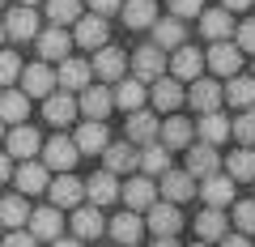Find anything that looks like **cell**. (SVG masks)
I'll use <instances>...</instances> for the list:
<instances>
[{"mask_svg": "<svg viewBox=\"0 0 255 247\" xmlns=\"http://www.w3.org/2000/svg\"><path fill=\"white\" fill-rule=\"evenodd\" d=\"M77 158H81V154H77V145H73L68 137H51V141L43 145V166H47V171L68 175V171L77 166Z\"/></svg>", "mask_w": 255, "mask_h": 247, "instance_id": "6da1fadb", "label": "cell"}, {"mask_svg": "<svg viewBox=\"0 0 255 247\" xmlns=\"http://www.w3.org/2000/svg\"><path fill=\"white\" fill-rule=\"evenodd\" d=\"M145 226L153 230L157 239H174V235H179V226H183L179 205H170V201H153V205H149V222H145Z\"/></svg>", "mask_w": 255, "mask_h": 247, "instance_id": "7a4b0ae2", "label": "cell"}, {"mask_svg": "<svg viewBox=\"0 0 255 247\" xmlns=\"http://www.w3.org/2000/svg\"><path fill=\"white\" fill-rule=\"evenodd\" d=\"M90 81H94L90 60H77V55H64V60H60V73H55V90H85Z\"/></svg>", "mask_w": 255, "mask_h": 247, "instance_id": "3957f363", "label": "cell"}, {"mask_svg": "<svg viewBox=\"0 0 255 247\" xmlns=\"http://www.w3.org/2000/svg\"><path fill=\"white\" fill-rule=\"evenodd\" d=\"M21 94L26 98H47V94H55V73H51V64H30V68H21Z\"/></svg>", "mask_w": 255, "mask_h": 247, "instance_id": "277c9868", "label": "cell"}, {"mask_svg": "<svg viewBox=\"0 0 255 247\" xmlns=\"http://www.w3.org/2000/svg\"><path fill=\"white\" fill-rule=\"evenodd\" d=\"M204 64H209L217 77H238V68H243V51H238L230 38H221V43H213V51L204 55Z\"/></svg>", "mask_w": 255, "mask_h": 247, "instance_id": "5b68a950", "label": "cell"}, {"mask_svg": "<svg viewBox=\"0 0 255 247\" xmlns=\"http://www.w3.org/2000/svg\"><path fill=\"white\" fill-rule=\"evenodd\" d=\"M191 137H196V124L183 115H170L166 124H157V145H166V149H187Z\"/></svg>", "mask_w": 255, "mask_h": 247, "instance_id": "8992f818", "label": "cell"}, {"mask_svg": "<svg viewBox=\"0 0 255 247\" xmlns=\"http://www.w3.org/2000/svg\"><path fill=\"white\" fill-rule=\"evenodd\" d=\"M221 171V158H217V145H187V175L191 179H209V175Z\"/></svg>", "mask_w": 255, "mask_h": 247, "instance_id": "52a82bcc", "label": "cell"}, {"mask_svg": "<svg viewBox=\"0 0 255 247\" xmlns=\"http://www.w3.org/2000/svg\"><path fill=\"white\" fill-rule=\"evenodd\" d=\"M47 196H51L55 209H73V205H81L85 188H81V179H73V175H60V179H47Z\"/></svg>", "mask_w": 255, "mask_h": 247, "instance_id": "ba28073f", "label": "cell"}, {"mask_svg": "<svg viewBox=\"0 0 255 247\" xmlns=\"http://www.w3.org/2000/svg\"><path fill=\"white\" fill-rule=\"evenodd\" d=\"M111 107H115L111 102V90L107 85H94V81L81 90V102H77V111H85V119H98V124L111 115Z\"/></svg>", "mask_w": 255, "mask_h": 247, "instance_id": "9c48e42d", "label": "cell"}, {"mask_svg": "<svg viewBox=\"0 0 255 247\" xmlns=\"http://www.w3.org/2000/svg\"><path fill=\"white\" fill-rule=\"evenodd\" d=\"M94 77H102V81H119V77L128 73V55L119 51V47H98V55H94Z\"/></svg>", "mask_w": 255, "mask_h": 247, "instance_id": "30bf717a", "label": "cell"}, {"mask_svg": "<svg viewBox=\"0 0 255 247\" xmlns=\"http://www.w3.org/2000/svg\"><path fill=\"white\" fill-rule=\"evenodd\" d=\"M200 196H204V205L209 209H226L230 201H234V179L230 175H209V179H200Z\"/></svg>", "mask_w": 255, "mask_h": 247, "instance_id": "8fae6325", "label": "cell"}, {"mask_svg": "<svg viewBox=\"0 0 255 247\" xmlns=\"http://www.w3.org/2000/svg\"><path fill=\"white\" fill-rule=\"evenodd\" d=\"M77 154H102V149L111 145V132H107V124H98V119H85L81 128H77Z\"/></svg>", "mask_w": 255, "mask_h": 247, "instance_id": "7c38bea8", "label": "cell"}, {"mask_svg": "<svg viewBox=\"0 0 255 247\" xmlns=\"http://www.w3.org/2000/svg\"><path fill=\"white\" fill-rule=\"evenodd\" d=\"M119 196L128 201V209L136 213V209H149V205L157 201V188H153V179H149V175H140V179H128L124 188H119Z\"/></svg>", "mask_w": 255, "mask_h": 247, "instance_id": "4fadbf2b", "label": "cell"}, {"mask_svg": "<svg viewBox=\"0 0 255 247\" xmlns=\"http://www.w3.org/2000/svg\"><path fill=\"white\" fill-rule=\"evenodd\" d=\"M26 222H30V235H34V239H51V243L60 239V230H64V218H60V209H55V205L34 209Z\"/></svg>", "mask_w": 255, "mask_h": 247, "instance_id": "5bb4252c", "label": "cell"}, {"mask_svg": "<svg viewBox=\"0 0 255 247\" xmlns=\"http://www.w3.org/2000/svg\"><path fill=\"white\" fill-rule=\"evenodd\" d=\"M111 102L124 111H140L145 107V81H136V77H119L115 90H111Z\"/></svg>", "mask_w": 255, "mask_h": 247, "instance_id": "9a60e30c", "label": "cell"}, {"mask_svg": "<svg viewBox=\"0 0 255 247\" xmlns=\"http://www.w3.org/2000/svg\"><path fill=\"white\" fill-rule=\"evenodd\" d=\"M77 43L90 47V51L107 47V17H98V13H85V17H77Z\"/></svg>", "mask_w": 255, "mask_h": 247, "instance_id": "2e32d148", "label": "cell"}, {"mask_svg": "<svg viewBox=\"0 0 255 247\" xmlns=\"http://www.w3.org/2000/svg\"><path fill=\"white\" fill-rule=\"evenodd\" d=\"M187 102L200 111V115H209V111H221V85H217V81H204V77H196V81H191Z\"/></svg>", "mask_w": 255, "mask_h": 247, "instance_id": "e0dca14e", "label": "cell"}, {"mask_svg": "<svg viewBox=\"0 0 255 247\" xmlns=\"http://www.w3.org/2000/svg\"><path fill=\"white\" fill-rule=\"evenodd\" d=\"M162 196H166L170 205L191 201V196H196V179H191L187 171H166V175H162Z\"/></svg>", "mask_w": 255, "mask_h": 247, "instance_id": "ac0fdd59", "label": "cell"}, {"mask_svg": "<svg viewBox=\"0 0 255 247\" xmlns=\"http://www.w3.org/2000/svg\"><path fill=\"white\" fill-rule=\"evenodd\" d=\"M170 68H174V81H196L200 68H204V55L196 51V47H174Z\"/></svg>", "mask_w": 255, "mask_h": 247, "instance_id": "d6986e66", "label": "cell"}, {"mask_svg": "<svg viewBox=\"0 0 255 247\" xmlns=\"http://www.w3.org/2000/svg\"><path fill=\"white\" fill-rule=\"evenodd\" d=\"M38 149H43V141H38V132L30 128V124H13V132H9V158H34Z\"/></svg>", "mask_w": 255, "mask_h": 247, "instance_id": "ffe728a7", "label": "cell"}, {"mask_svg": "<svg viewBox=\"0 0 255 247\" xmlns=\"http://www.w3.org/2000/svg\"><path fill=\"white\" fill-rule=\"evenodd\" d=\"M128 141L153 145L157 141V115H149V111H128Z\"/></svg>", "mask_w": 255, "mask_h": 247, "instance_id": "44dd1931", "label": "cell"}, {"mask_svg": "<svg viewBox=\"0 0 255 247\" xmlns=\"http://www.w3.org/2000/svg\"><path fill=\"white\" fill-rule=\"evenodd\" d=\"M119 13H124V26L128 30H145V26H153V21H157L153 0H124Z\"/></svg>", "mask_w": 255, "mask_h": 247, "instance_id": "7402d4cb", "label": "cell"}, {"mask_svg": "<svg viewBox=\"0 0 255 247\" xmlns=\"http://www.w3.org/2000/svg\"><path fill=\"white\" fill-rule=\"evenodd\" d=\"M162 64H166L162 47H140V51L132 55V68H136V81H157V77H162Z\"/></svg>", "mask_w": 255, "mask_h": 247, "instance_id": "603a6c76", "label": "cell"}, {"mask_svg": "<svg viewBox=\"0 0 255 247\" xmlns=\"http://www.w3.org/2000/svg\"><path fill=\"white\" fill-rule=\"evenodd\" d=\"M4 34L9 38H38V13L34 9H13L9 17H4Z\"/></svg>", "mask_w": 255, "mask_h": 247, "instance_id": "cb8c5ba5", "label": "cell"}, {"mask_svg": "<svg viewBox=\"0 0 255 247\" xmlns=\"http://www.w3.org/2000/svg\"><path fill=\"white\" fill-rule=\"evenodd\" d=\"M68 47H73V38H68V30H64V26L38 30V51H43V60H64Z\"/></svg>", "mask_w": 255, "mask_h": 247, "instance_id": "d4e9b609", "label": "cell"}, {"mask_svg": "<svg viewBox=\"0 0 255 247\" xmlns=\"http://www.w3.org/2000/svg\"><path fill=\"white\" fill-rule=\"evenodd\" d=\"M81 188H85V196L94 201V209H98V205H111V201L119 196V179H115L111 171H98L90 183H81Z\"/></svg>", "mask_w": 255, "mask_h": 247, "instance_id": "484cf974", "label": "cell"}, {"mask_svg": "<svg viewBox=\"0 0 255 247\" xmlns=\"http://www.w3.org/2000/svg\"><path fill=\"white\" fill-rule=\"evenodd\" d=\"M107 230H111V239H115V243H124V247H136V239H140V230H145V222H140L132 209H124V213H119V218L111 222Z\"/></svg>", "mask_w": 255, "mask_h": 247, "instance_id": "4316f807", "label": "cell"}, {"mask_svg": "<svg viewBox=\"0 0 255 247\" xmlns=\"http://www.w3.org/2000/svg\"><path fill=\"white\" fill-rule=\"evenodd\" d=\"M221 102L251 111V107H255V77H230V85L221 90Z\"/></svg>", "mask_w": 255, "mask_h": 247, "instance_id": "83f0119b", "label": "cell"}, {"mask_svg": "<svg viewBox=\"0 0 255 247\" xmlns=\"http://www.w3.org/2000/svg\"><path fill=\"white\" fill-rule=\"evenodd\" d=\"M43 115H47V124H73L77 119V102L68 98V94H47L43 98Z\"/></svg>", "mask_w": 255, "mask_h": 247, "instance_id": "f1b7e54d", "label": "cell"}, {"mask_svg": "<svg viewBox=\"0 0 255 247\" xmlns=\"http://www.w3.org/2000/svg\"><path fill=\"white\" fill-rule=\"evenodd\" d=\"M17 188H21L26 196L47 192V166H43V162H34V158H26V162L17 166Z\"/></svg>", "mask_w": 255, "mask_h": 247, "instance_id": "f546056e", "label": "cell"}, {"mask_svg": "<svg viewBox=\"0 0 255 247\" xmlns=\"http://www.w3.org/2000/svg\"><path fill=\"white\" fill-rule=\"evenodd\" d=\"M149 98H153V107H157V111H174V107L183 102V85L174 81V77H157L153 90H149Z\"/></svg>", "mask_w": 255, "mask_h": 247, "instance_id": "4dcf8cb0", "label": "cell"}, {"mask_svg": "<svg viewBox=\"0 0 255 247\" xmlns=\"http://www.w3.org/2000/svg\"><path fill=\"white\" fill-rule=\"evenodd\" d=\"M102 230H107V222H102V213L94 209V205H85V209L73 213V235L81 239V243H85V239H98Z\"/></svg>", "mask_w": 255, "mask_h": 247, "instance_id": "1f68e13d", "label": "cell"}, {"mask_svg": "<svg viewBox=\"0 0 255 247\" xmlns=\"http://www.w3.org/2000/svg\"><path fill=\"white\" fill-rule=\"evenodd\" d=\"M26 111H30V98L21 90L0 94V124H26Z\"/></svg>", "mask_w": 255, "mask_h": 247, "instance_id": "d6a6232c", "label": "cell"}, {"mask_svg": "<svg viewBox=\"0 0 255 247\" xmlns=\"http://www.w3.org/2000/svg\"><path fill=\"white\" fill-rule=\"evenodd\" d=\"M200 30L213 38V43L230 38V30H234V21H230V9H204V13H200Z\"/></svg>", "mask_w": 255, "mask_h": 247, "instance_id": "836d02e7", "label": "cell"}, {"mask_svg": "<svg viewBox=\"0 0 255 247\" xmlns=\"http://www.w3.org/2000/svg\"><path fill=\"white\" fill-rule=\"evenodd\" d=\"M196 132L204 137V145H221V141L230 137V119L221 115V111H209V115H200V124H196Z\"/></svg>", "mask_w": 255, "mask_h": 247, "instance_id": "e575fe53", "label": "cell"}, {"mask_svg": "<svg viewBox=\"0 0 255 247\" xmlns=\"http://www.w3.org/2000/svg\"><path fill=\"white\" fill-rule=\"evenodd\" d=\"M196 235H200V243H213V239H226V213L221 209H204L200 218H196Z\"/></svg>", "mask_w": 255, "mask_h": 247, "instance_id": "d590c367", "label": "cell"}, {"mask_svg": "<svg viewBox=\"0 0 255 247\" xmlns=\"http://www.w3.org/2000/svg\"><path fill=\"white\" fill-rule=\"evenodd\" d=\"M153 47H162V51H174V47H183V21H179V17L153 21Z\"/></svg>", "mask_w": 255, "mask_h": 247, "instance_id": "8d00e7d4", "label": "cell"}, {"mask_svg": "<svg viewBox=\"0 0 255 247\" xmlns=\"http://www.w3.org/2000/svg\"><path fill=\"white\" fill-rule=\"evenodd\" d=\"M102 154H107V171L111 175H119V171H132V166H136V149H132V141H119V145H107L102 149Z\"/></svg>", "mask_w": 255, "mask_h": 247, "instance_id": "74e56055", "label": "cell"}, {"mask_svg": "<svg viewBox=\"0 0 255 247\" xmlns=\"http://www.w3.org/2000/svg\"><path fill=\"white\" fill-rule=\"evenodd\" d=\"M136 166H140L145 175H166V171H170V149L153 141V145H145V154L136 158Z\"/></svg>", "mask_w": 255, "mask_h": 247, "instance_id": "f35d334b", "label": "cell"}, {"mask_svg": "<svg viewBox=\"0 0 255 247\" xmlns=\"http://www.w3.org/2000/svg\"><path fill=\"white\" fill-rule=\"evenodd\" d=\"M226 175L230 179H255V149L251 145H243V149H234L230 154V162H226Z\"/></svg>", "mask_w": 255, "mask_h": 247, "instance_id": "ab89813d", "label": "cell"}, {"mask_svg": "<svg viewBox=\"0 0 255 247\" xmlns=\"http://www.w3.org/2000/svg\"><path fill=\"white\" fill-rule=\"evenodd\" d=\"M26 218H30L26 196H4V201H0V226L17 230V226H26Z\"/></svg>", "mask_w": 255, "mask_h": 247, "instance_id": "60d3db41", "label": "cell"}, {"mask_svg": "<svg viewBox=\"0 0 255 247\" xmlns=\"http://www.w3.org/2000/svg\"><path fill=\"white\" fill-rule=\"evenodd\" d=\"M77 17H81V4L77 0H47V21L51 26H68Z\"/></svg>", "mask_w": 255, "mask_h": 247, "instance_id": "b9f144b4", "label": "cell"}, {"mask_svg": "<svg viewBox=\"0 0 255 247\" xmlns=\"http://www.w3.org/2000/svg\"><path fill=\"white\" fill-rule=\"evenodd\" d=\"M230 132H234L243 145H255V111H243V115L230 124Z\"/></svg>", "mask_w": 255, "mask_h": 247, "instance_id": "7bdbcfd3", "label": "cell"}, {"mask_svg": "<svg viewBox=\"0 0 255 247\" xmlns=\"http://www.w3.org/2000/svg\"><path fill=\"white\" fill-rule=\"evenodd\" d=\"M234 222L243 235H255V201H238L234 205Z\"/></svg>", "mask_w": 255, "mask_h": 247, "instance_id": "ee69618b", "label": "cell"}, {"mask_svg": "<svg viewBox=\"0 0 255 247\" xmlns=\"http://www.w3.org/2000/svg\"><path fill=\"white\" fill-rule=\"evenodd\" d=\"M17 73H21V60L13 51H0V85H13Z\"/></svg>", "mask_w": 255, "mask_h": 247, "instance_id": "f6af8a7d", "label": "cell"}, {"mask_svg": "<svg viewBox=\"0 0 255 247\" xmlns=\"http://www.w3.org/2000/svg\"><path fill=\"white\" fill-rule=\"evenodd\" d=\"M170 13H174V17H200L204 0H170Z\"/></svg>", "mask_w": 255, "mask_h": 247, "instance_id": "bcb514c9", "label": "cell"}, {"mask_svg": "<svg viewBox=\"0 0 255 247\" xmlns=\"http://www.w3.org/2000/svg\"><path fill=\"white\" fill-rule=\"evenodd\" d=\"M238 51H247V55H255V21H243L238 26Z\"/></svg>", "mask_w": 255, "mask_h": 247, "instance_id": "7dc6e473", "label": "cell"}, {"mask_svg": "<svg viewBox=\"0 0 255 247\" xmlns=\"http://www.w3.org/2000/svg\"><path fill=\"white\" fill-rule=\"evenodd\" d=\"M4 247H38V239L26 235V230H13V235L4 239Z\"/></svg>", "mask_w": 255, "mask_h": 247, "instance_id": "c3c4849f", "label": "cell"}, {"mask_svg": "<svg viewBox=\"0 0 255 247\" xmlns=\"http://www.w3.org/2000/svg\"><path fill=\"white\" fill-rule=\"evenodd\" d=\"M119 4H124V0H90V9L98 13V17H107V13H119Z\"/></svg>", "mask_w": 255, "mask_h": 247, "instance_id": "681fc988", "label": "cell"}, {"mask_svg": "<svg viewBox=\"0 0 255 247\" xmlns=\"http://www.w3.org/2000/svg\"><path fill=\"white\" fill-rule=\"evenodd\" d=\"M221 247H251V239H247V235H226Z\"/></svg>", "mask_w": 255, "mask_h": 247, "instance_id": "f907efd6", "label": "cell"}, {"mask_svg": "<svg viewBox=\"0 0 255 247\" xmlns=\"http://www.w3.org/2000/svg\"><path fill=\"white\" fill-rule=\"evenodd\" d=\"M9 175H13V166H9V154H0V183L9 179Z\"/></svg>", "mask_w": 255, "mask_h": 247, "instance_id": "816d5d0a", "label": "cell"}, {"mask_svg": "<svg viewBox=\"0 0 255 247\" xmlns=\"http://www.w3.org/2000/svg\"><path fill=\"white\" fill-rule=\"evenodd\" d=\"M251 0H221V9H247Z\"/></svg>", "mask_w": 255, "mask_h": 247, "instance_id": "f5cc1de1", "label": "cell"}, {"mask_svg": "<svg viewBox=\"0 0 255 247\" xmlns=\"http://www.w3.org/2000/svg\"><path fill=\"white\" fill-rule=\"evenodd\" d=\"M51 247H81V239H55Z\"/></svg>", "mask_w": 255, "mask_h": 247, "instance_id": "db71d44e", "label": "cell"}, {"mask_svg": "<svg viewBox=\"0 0 255 247\" xmlns=\"http://www.w3.org/2000/svg\"><path fill=\"white\" fill-rule=\"evenodd\" d=\"M153 247H179V243H174V239H157Z\"/></svg>", "mask_w": 255, "mask_h": 247, "instance_id": "11a10c76", "label": "cell"}, {"mask_svg": "<svg viewBox=\"0 0 255 247\" xmlns=\"http://www.w3.org/2000/svg\"><path fill=\"white\" fill-rule=\"evenodd\" d=\"M21 4H26V9H30V4H38V0H21Z\"/></svg>", "mask_w": 255, "mask_h": 247, "instance_id": "9f6ffc18", "label": "cell"}, {"mask_svg": "<svg viewBox=\"0 0 255 247\" xmlns=\"http://www.w3.org/2000/svg\"><path fill=\"white\" fill-rule=\"evenodd\" d=\"M0 141H4V124H0Z\"/></svg>", "mask_w": 255, "mask_h": 247, "instance_id": "6f0895ef", "label": "cell"}, {"mask_svg": "<svg viewBox=\"0 0 255 247\" xmlns=\"http://www.w3.org/2000/svg\"><path fill=\"white\" fill-rule=\"evenodd\" d=\"M0 38H4V21H0Z\"/></svg>", "mask_w": 255, "mask_h": 247, "instance_id": "680465c9", "label": "cell"}, {"mask_svg": "<svg viewBox=\"0 0 255 247\" xmlns=\"http://www.w3.org/2000/svg\"><path fill=\"white\" fill-rule=\"evenodd\" d=\"M191 247H209V243H191Z\"/></svg>", "mask_w": 255, "mask_h": 247, "instance_id": "91938a15", "label": "cell"}, {"mask_svg": "<svg viewBox=\"0 0 255 247\" xmlns=\"http://www.w3.org/2000/svg\"><path fill=\"white\" fill-rule=\"evenodd\" d=\"M0 4H4V0H0Z\"/></svg>", "mask_w": 255, "mask_h": 247, "instance_id": "94428289", "label": "cell"}]
</instances>
